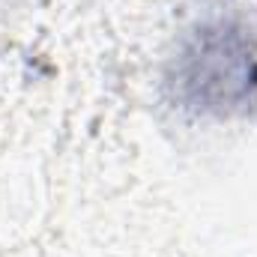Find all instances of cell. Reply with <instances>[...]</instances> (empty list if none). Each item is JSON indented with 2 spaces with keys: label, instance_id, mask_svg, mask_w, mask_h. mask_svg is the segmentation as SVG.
<instances>
[{
  "label": "cell",
  "instance_id": "6da1fadb",
  "mask_svg": "<svg viewBox=\"0 0 257 257\" xmlns=\"http://www.w3.org/2000/svg\"><path fill=\"white\" fill-rule=\"evenodd\" d=\"M165 90L189 117H242L257 105V24L242 0H206L177 36Z\"/></svg>",
  "mask_w": 257,
  "mask_h": 257
}]
</instances>
